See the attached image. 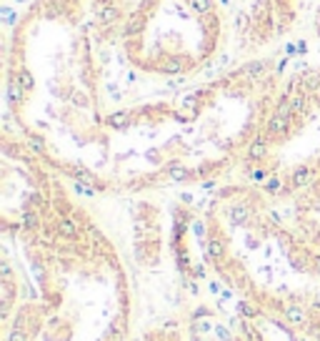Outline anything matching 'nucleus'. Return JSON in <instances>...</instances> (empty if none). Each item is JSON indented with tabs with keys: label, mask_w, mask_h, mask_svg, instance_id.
<instances>
[{
	"label": "nucleus",
	"mask_w": 320,
	"mask_h": 341,
	"mask_svg": "<svg viewBox=\"0 0 320 341\" xmlns=\"http://www.w3.org/2000/svg\"><path fill=\"white\" fill-rule=\"evenodd\" d=\"M3 341H128V258L80 188L8 126L0 136Z\"/></svg>",
	"instance_id": "1"
},
{
	"label": "nucleus",
	"mask_w": 320,
	"mask_h": 341,
	"mask_svg": "<svg viewBox=\"0 0 320 341\" xmlns=\"http://www.w3.org/2000/svg\"><path fill=\"white\" fill-rule=\"evenodd\" d=\"M200 239L210 279L235 298L320 341V253L285 208L260 188L228 178L200 201Z\"/></svg>",
	"instance_id": "2"
},
{
	"label": "nucleus",
	"mask_w": 320,
	"mask_h": 341,
	"mask_svg": "<svg viewBox=\"0 0 320 341\" xmlns=\"http://www.w3.org/2000/svg\"><path fill=\"white\" fill-rule=\"evenodd\" d=\"M115 55L155 91H180L250 60L228 0H128Z\"/></svg>",
	"instance_id": "3"
},
{
	"label": "nucleus",
	"mask_w": 320,
	"mask_h": 341,
	"mask_svg": "<svg viewBox=\"0 0 320 341\" xmlns=\"http://www.w3.org/2000/svg\"><path fill=\"white\" fill-rule=\"evenodd\" d=\"M320 176V63L285 60L265 116L238 168L245 181L285 206Z\"/></svg>",
	"instance_id": "4"
},
{
	"label": "nucleus",
	"mask_w": 320,
	"mask_h": 341,
	"mask_svg": "<svg viewBox=\"0 0 320 341\" xmlns=\"http://www.w3.org/2000/svg\"><path fill=\"white\" fill-rule=\"evenodd\" d=\"M235 8L248 58L278 53L300 28L310 0H228Z\"/></svg>",
	"instance_id": "5"
},
{
	"label": "nucleus",
	"mask_w": 320,
	"mask_h": 341,
	"mask_svg": "<svg viewBox=\"0 0 320 341\" xmlns=\"http://www.w3.org/2000/svg\"><path fill=\"white\" fill-rule=\"evenodd\" d=\"M188 341H250L213 298L200 301L188 314Z\"/></svg>",
	"instance_id": "6"
},
{
	"label": "nucleus",
	"mask_w": 320,
	"mask_h": 341,
	"mask_svg": "<svg viewBox=\"0 0 320 341\" xmlns=\"http://www.w3.org/2000/svg\"><path fill=\"white\" fill-rule=\"evenodd\" d=\"M283 208L295 231L320 253V176L298 191Z\"/></svg>",
	"instance_id": "7"
},
{
	"label": "nucleus",
	"mask_w": 320,
	"mask_h": 341,
	"mask_svg": "<svg viewBox=\"0 0 320 341\" xmlns=\"http://www.w3.org/2000/svg\"><path fill=\"white\" fill-rule=\"evenodd\" d=\"M128 341H188V316H168L135 331Z\"/></svg>",
	"instance_id": "8"
},
{
	"label": "nucleus",
	"mask_w": 320,
	"mask_h": 341,
	"mask_svg": "<svg viewBox=\"0 0 320 341\" xmlns=\"http://www.w3.org/2000/svg\"><path fill=\"white\" fill-rule=\"evenodd\" d=\"M310 8H313V30H315V41L320 46V0H310Z\"/></svg>",
	"instance_id": "9"
}]
</instances>
